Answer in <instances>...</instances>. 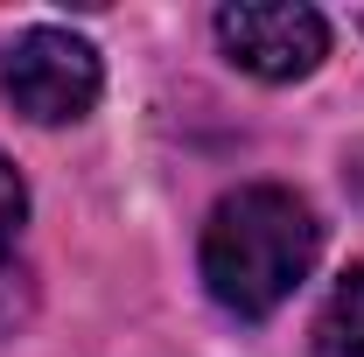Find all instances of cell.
I'll return each instance as SVG.
<instances>
[{"mask_svg": "<svg viewBox=\"0 0 364 357\" xmlns=\"http://www.w3.org/2000/svg\"><path fill=\"white\" fill-rule=\"evenodd\" d=\"M316 357H364V267L336 280V294L316 315Z\"/></svg>", "mask_w": 364, "mask_h": 357, "instance_id": "obj_5", "label": "cell"}, {"mask_svg": "<svg viewBox=\"0 0 364 357\" xmlns=\"http://www.w3.org/2000/svg\"><path fill=\"white\" fill-rule=\"evenodd\" d=\"M316 252H322V224L309 211V196H294L280 182H245L203 224V287L225 315L259 322L309 280Z\"/></svg>", "mask_w": 364, "mask_h": 357, "instance_id": "obj_1", "label": "cell"}, {"mask_svg": "<svg viewBox=\"0 0 364 357\" xmlns=\"http://www.w3.org/2000/svg\"><path fill=\"white\" fill-rule=\"evenodd\" d=\"M218 43L238 70L287 85L329 56V21L301 0H238V7H218Z\"/></svg>", "mask_w": 364, "mask_h": 357, "instance_id": "obj_3", "label": "cell"}, {"mask_svg": "<svg viewBox=\"0 0 364 357\" xmlns=\"http://www.w3.org/2000/svg\"><path fill=\"white\" fill-rule=\"evenodd\" d=\"M21 224H28V189L14 176V161L0 154V336L28 315V267H21Z\"/></svg>", "mask_w": 364, "mask_h": 357, "instance_id": "obj_4", "label": "cell"}, {"mask_svg": "<svg viewBox=\"0 0 364 357\" xmlns=\"http://www.w3.org/2000/svg\"><path fill=\"white\" fill-rule=\"evenodd\" d=\"M0 85H7V98L36 127H63V119H85L98 105L105 70H98V49L85 36H70V28H28L21 43L7 49Z\"/></svg>", "mask_w": 364, "mask_h": 357, "instance_id": "obj_2", "label": "cell"}]
</instances>
